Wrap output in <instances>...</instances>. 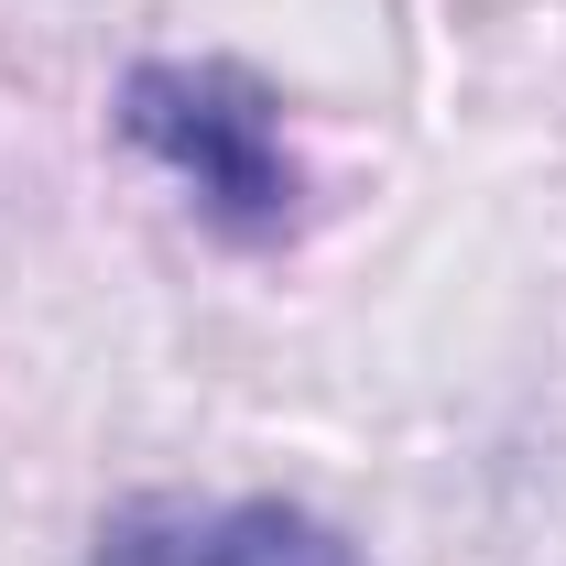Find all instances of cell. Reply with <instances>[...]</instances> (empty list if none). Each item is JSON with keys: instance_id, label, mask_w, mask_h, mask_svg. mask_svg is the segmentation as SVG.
Segmentation results:
<instances>
[{"instance_id": "1", "label": "cell", "mask_w": 566, "mask_h": 566, "mask_svg": "<svg viewBox=\"0 0 566 566\" xmlns=\"http://www.w3.org/2000/svg\"><path fill=\"white\" fill-rule=\"evenodd\" d=\"M120 142L186 186L218 240L262 251L305 218V164L283 142V98L229 55H153L120 76Z\"/></svg>"}, {"instance_id": "2", "label": "cell", "mask_w": 566, "mask_h": 566, "mask_svg": "<svg viewBox=\"0 0 566 566\" xmlns=\"http://www.w3.org/2000/svg\"><path fill=\"white\" fill-rule=\"evenodd\" d=\"M87 566H370L305 501L240 491V501H186V491H142L120 512H98Z\"/></svg>"}]
</instances>
